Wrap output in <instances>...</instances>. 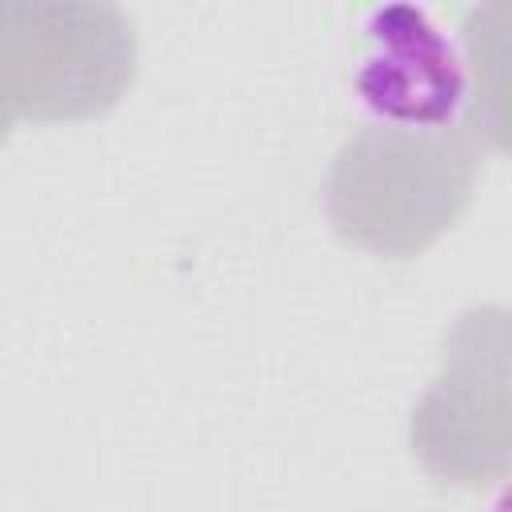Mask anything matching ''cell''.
Returning <instances> with one entry per match:
<instances>
[{
	"instance_id": "1",
	"label": "cell",
	"mask_w": 512,
	"mask_h": 512,
	"mask_svg": "<svg viewBox=\"0 0 512 512\" xmlns=\"http://www.w3.org/2000/svg\"><path fill=\"white\" fill-rule=\"evenodd\" d=\"M472 180L476 156L460 128L372 124L340 148L328 208L348 240L408 256L456 220Z\"/></svg>"
},
{
	"instance_id": "2",
	"label": "cell",
	"mask_w": 512,
	"mask_h": 512,
	"mask_svg": "<svg viewBox=\"0 0 512 512\" xmlns=\"http://www.w3.org/2000/svg\"><path fill=\"white\" fill-rule=\"evenodd\" d=\"M132 28L116 8L0 4V144L20 116L80 120L132 80Z\"/></svg>"
}]
</instances>
